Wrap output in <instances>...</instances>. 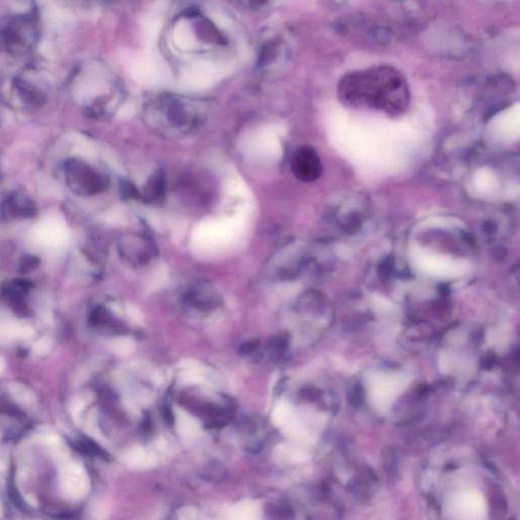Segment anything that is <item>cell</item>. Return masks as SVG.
I'll list each match as a JSON object with an SVG mask.
<instances>
[{"mask_svg": "<svg viewBox=\"0 0 520 520\" xmlns=\"http://www.w3.org/2000/svg\"><path fill=\"white\" fill-rule=\"evenodd\" d=\"M60 486L66 497L81 499L88 494L90 480L88 474L77 463L65 465L60 476Z\"/></svg>", "mask_w": 520, "mask_h": 520, "instance_id": "obj_8", "label": "cell"}, {"mask_svg": "<svg viewBox=\"0 0 520 520\" xmlns=\"http://www.w3.org/2000/svg\"><path fill=\"white\" fill-rule=\"evenodd\" d=\"M292 416V407L287 402H281L272 411V419L277 426H285Z\"/></svg>", "mask_w": 520, "mask_h": 520, "instance_id": "obj_13", "label": "cell"}, {"mask_svg": "<svg viewBox=\"0 0 520 520\" xmlns=\"http://www.w3.org/2000/svg\"><path fill=\"white\" fill-rule=\"evenodd\" d=\"M445 520H483L486 515L484 496L476 490H465L449 498L444 509Z\"/></svg>", "mask_w": 520, "mask_h": 520, "instance_id": "obj_5", "label": "cell"}, {"mask_svg": "<svg viewBox=\"0 0 520 520\" xmlns=\"http://www.w3.org/2000/svg\"><path fill=\"white\" fill-rule=\"evenodd\" d=\"M66 174L71 187L80 194H96L107 187L108 179L97 169L84 162H69Z\"/></svg>", "mask_w": 520, "mask_h": 520, "instance_id": "obj_6", "label": "cell"}, {"mask_svg": "<svg viewBox=\"0 0 520 520\" xmlns=\"http://www.w3.org/2000/svg\"><path fill=\"white\" fill-rule=\"evenodd\" d=\"M339 96L352 107L366 108L398 116L407 111L409 90L406 77L391 66L370 67L344 75Z\"/></svg>", "mask_w": 520, "mask_h": 520, "instance_id": "obj_1", "label": "cell"}, {"mask_svg": "<svg viewBox=\"0 0 520 520\" xmlns=\"http://www.w3.org/2000/svg\"><path fill=\"white\" fill-rule=\"evenodd\" d=\"M147 127L167 138H184L201 129L207 116L203 102L194 98L161 94L144 107Z\"/></svg>", "mask_w": 520, "mask_h": 520, "instance_id": "obj_2", "label": "cell"}, {"mask_svg": "<svg viewBox=\"0 0 520 520\" xmlns=\"http://www.w3.org/2000/svg\"><path fill=\"white\" fill-rule=\"evenodd\" d=\"M409 378L398 372H373L366 378L370 400L375 409L385 411L407 389Z\"/></svg>", "mask_w": 520, "mask_h": 520, "instance_id": "obj_3", "label": "cell"}, {"mask_svg": "<svg viewBox=\"0 0 520 520\" xmlns=\"http://www.w3.org/2000/svg\"><path fill=\"white\" fill-rule=\"evenodd\" d=\"M411 257L418 270L436 279H457L470 270L469 263L465 260L452 259L421 248L415 249Z\"/></svg>", "mask_w": 520, "mask_h": 520, "instance_id": "obj_4", "label": "cell"}, {"mask_svg": "<svg viewBox=\"0 0 520 520\" xmlns=\"http://www.w3.org/2000/svg\"><path fill=\"white\" fill-rule=\"evenodd\" d=\"M291 168L296 178L303 182L316 181L322 176V160L312 147L302 146L295 151Z\"/></svg>", "mask_w": 520, "mask_h": 520, "instance_id": "obj_7", "label": "cell"}, {"mask_svg": "<svg viewBox=\"0 0 520 520\" xmlns=\"http://www.w3.org/2000/svg\"><path fill=\"white\" fill-rule=\"evenodd\" d=\"M144 196L149 201L159 199L164 195L165 179L161 172H157L145 186Z\"/></svg>", "mask_w": 520, "mask_h": 520, "instance_id": "obj_10", "label": "cell"}, {"mask_svg": "<svg viewBox=\"0 0 520 520\" xmlns=\"http://www.w3.org/2000/svg\"><path fill=\"white\" fill-rule=\"evenodd\" d=\"M124 461L131 469L147 470L156 465V457L142 447H134L124 455Z\"/></svg>", "mask_w": 520, "mask_h": 520, "instance_id": "obj_9", "label": "cell"}, {"mask_svg": "<svg viewBox=\"0 0 520 520\" xmlns=\"http://www.w3.org/2000/svg\"><path fill=\"white\" fill-rule=\"evenodd\" d=\"M275 454L281 461H291V463H301V461H307L309 457V454L304 450L289 445L279 446Z\"/></svg>", "mask_w": 520, "mask_h": 520, "instance_id": "obj_11", "label": "cell"}, {"mask_svg": "<svg viewBox=\"0 0 520 520\" xmlns=\"http://www.w3.org/2000/svg\"><path fill=\"white\" fill-rule=\"evenodd\" d=\"M178 430L182 436L192 438L196 436L199 432V426L194 419L185 414H180L178 416Z\"/></svg>", "mask_w": 520, "mask_h": 520, "instance_id": "obj_12", "label": "cell"}]
</instances>
